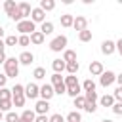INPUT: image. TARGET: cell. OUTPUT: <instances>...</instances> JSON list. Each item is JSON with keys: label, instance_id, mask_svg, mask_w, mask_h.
<instances>
[{"label": "cell", "instance_id": "1", "mask_svg": "<svg viewBox=\"0 0 122 122\" xmlns=\"http://www.w3.org/2000/svg\"><path fill=\"white\" fill-rule=\"evenodd\" d=\"M63 82H65L67 93H69L72 99L80 95V92H82V86L78 84V78H76V74H69V76H65V78H63Z\"/></svg>", "mask_w": 122, "mask_h": 122}, {"label": "cell", "instance_id": "2", "mask_svg": "<svg viewBox=\"0 0 122 122\" xmlns=\"http://www.w3.org/2000/svg\"><path fill=\"white\" fill-rule=\"evenodd\" d=\"M25 101H27V97H25V86L23 84H15L11 88V103L15 107H23Z\"/></svg>", "mask_w": 122, "mask_h": 122}, {"label": "cell", "instance_id": "3", "mask_svg": "<svg viewBox=\"0 0 122 122\" xmlns=\"http://www.w3.org/2000/svg\"><path fill=\"white\" fill-rule=\"evenodd\" d=\"M4 74L8 78H15L19 74V61L15 57H8L6 63H4Z\"/></svg>", "mask_w": 122, "mask_h": 122}, {"label": "cell", "instance_id": "4", "mask_svg": "<svg viewBox=\"0 0 122 122\" xmlns=\"http://www.w3.org/2000/svg\"><path fill=\"white\" fill-rule=\"evenodd\" d=\"M67 44H69V38H67L65 34H59V36H55V38L50 42V50L55 51V53H59V51H65V50H67Z\"/></svg>", "mask_w": 122, "mask_h": 122}, {"label": "cell", "instance_id": "5", "mask_svg": "<svg viewBox=\"0 0 122 122\" xmlns=\"http://www.w3.org/2000/svg\"><path fill=\"white\" fill-rule=\"evenodd\" d=\"M15 30H19L21 34H27V36H30V34L36 30V25H34L30 19H23V21H19V23L15 25Z\"/></svg>", "mask_w": 122, "mask_h": 122}, {"label": "cell", "instance_id": "6", "mask_svg": "<svg viewBox=\"0 0 122 122\" xmlns=\"http://www.w3.org/2000/svg\"><path fill=\"white\" fill-rule=\"evenodd\" d=\"M51 86H53V92L57 93V95H63V93H67V88H65V82H63V76L61 74H51Z\"/></svg>", "mask_w": 122, "mask_h": 122}, {"label": "cell", "instance_id": "7", "mask_svg": "<svg viewBox=\"0 0 122 122\" xmlns=\"http://www.w3.org/2000/svg\"><path fill=\"white\" fill-rule=\"evenodd\" d=\"M116 82V74L112 72V71H103V74L99 76V84L103 86V88H109L111 84H114Z\"/></svg>", "mask_w": 122, "mask_h": 122}, {"label": "cell", "instance_id": "8", "mask_svg": "<svg viewBox=\"0 0 122 122\" xmlns=\"http://www.w3.org/2000/svg\"><path fill=\"white\" fill-rule=\"evenodd\" d=\"M25 97H27V99H38V97H40V86L34 84V82L27 84V86H25Z\"/></svg>", "mask_w": 122, "mask_h": 122}, {"label": "cell", "instance_id": "9", "mask_svg": "<svg viewBox=\"0 0 122 122\" xmlns=\"http://www.w3.org/2000/svg\"><path fill=\"white\" fill-rule=\"evenodd\" d=\"M30 21L36 25V23H44L46 21V11H42L40 8H32V11H30Z\"/></svg>", "mask_w": 122, "mask_h": 122}, {"label": "cell", "instance_id": "10", "mask_svg": "<svg viewBox=\"0 0 122 122\" xmlns=\"http://www.w3.org/2000/svg\"><path fill=\"white\" fill-rule=\"evenodd\" d=\"M116 51V42L112 40H103L101 42V53L103 55H112Z\"/></svg>", "mask_w": 122, "mask_h": 122}, {"label": "cell", "instance_id": "11", "mask_svg": "<svg viewBox=\"0 0 122 122\" xmlns=\"http://www.w3.org/2000/svg\"><path fill=\"white\" fill-rule=\"evenodd\" d=\"M53 95H55V92H53V86H51V84H44V86H40V99L50 101Z\"/></svg>", "mask_w": 122, "mask_h": 122}, {"label": "cell", "instance_id": "12", "mask_svg": "<svg viewBox=\"0 0 122 122\" xmlns=\"http://www.w3.org/2000/svg\"><path fill=\"white\" fill-rule=\"evenodd\" d=\"M72 27H74L78 32H82V30H86V29H88V19H86L84 15H76V17H74V21H72Z\"/></svg>", "mask_w": 122, "mask_h": 122}, {"label": "cell", "instance_id": "13", "mask_svg": "<svg viewBox=\"0 0 122 122\" xmlns=\"http://www.w3.org/2000/svg\"><path fill=\"white\" fill-rule=\"evenodd\" d=\"M17 11H19L21 19H27V17L30 15L32 8H30V4H29V2H19V4H17Z\"/></svg>", "mask_w": 122, "mask_h": 122}, {"label": "cell", "instance_id": "14", "mask_svg": "<svg viewBox=\"0 0 122 122\" xmlns=\"http://www.w3.org/2000/svg\"><path fill=\"white\" fill-rule=\"evenodd\" d=\"M103 71H105V69H103V63H101V61H92V63H90V74H92V76H101Z\"/></svg>", "mask_w": 122, "mask_h": 122}, {"label": "cell", "instance_id": "15", "mask_svg": "<svg viewBox=\"0 0 122 122\" xmlns=\"http://www.w3.org/2000/svg\"><path fill=\"white\" fill-rule=\"evenodd\" d=\"M50 111V101H44V99H38L36 105H34V112L36 114H46Z\"/></svg>", "mask_w": 122, "mask_h": 122}, {"label": "cell", "instance_id": "16", "mask_svg": "<svg viewBox=\"0 0 122 122\" xmlns=\"http://www.w3.org/2000/svg\"><path fill=\"white\" fill-rule=\"evenodd\" d=\"M17 61H19V65H30L34 61V55H32V51H21Z\"/></svg>", "mask_w": 122, "mask_h": 122}, {"label": "cell", "instance_id": "17", "mask_svg": "<svg viewBox=\"0 0 122 122\" xmlns=\"http://www.w3.org/2000/svg\"><path fill=\"white\" fill-rule=\"evenodd\" d=\"M4 10H6V15L11 17V15L17 11V4H15V0H6V2H4Z\"/></svg>", "mask_w": 122, "mask_h": 122}, {"label": "cell", "instance_id": "18", "mask_svg": "<svg viewBox=\"0 0 122 122\" xmlns=\"http://www.w3.org/2000/svg\"><path fill=\"white\" fill-rule=\"evenodd\" d=\"M65 67H67V63H65L63 59H53V61H51V69H53L55 74H61V72L65 71Z\"/></svg>", "mask_w": 122, "mask_h": 122}, {"label": "cell", "instance_id": "19", "mask_svg": "<svg viewBox=\"0 0 122 122\" xmlns=\"http://www.w3.org/2000/svg\"><path fill=\"white\" fill-rule=\"evenodd\" d=\"M97 103L101 105V107H112L116 101H114V97L112 95H109V93H105V95H101L99 99H97Z\"/></svg>", "mask_w": 122, "mask_h": 122}, {"label": "cell", "instance_id": "20", "mask_svg": "<svg viewBox=\"0 0 122 122\" xmlns=\"http://www.w3.org/2000/svg\"><path fill=\"white\" fill-rule=\"evenodd\" d=\"M44 40H46V36H44L40 30H34V32L30 34V44H34V46H40V44H44Z\"/></svg>", "mask_w": 122, "mask_h": 122}, {"label": "cell", "instance_id": "21", "mask_svg": "<svg viewBox=\"0 0 122 122\" xmlns=\"http://www.w3.org/2000/svg\"><path fill=\"white\" fill-rule=\"evenodd\" d=\"M59 21H61V27H65V29H69V27H72V21H74V15H71V13H63V15L59 17Z\"/></svg>", "mask_w": 122, "mask_h": 122}, {"label": "cell", "instance_id": "22", "mask_svg": "<svg viewBox=\"0 0 122 122\" xmlns=\"http://www.w3.org/2000/svg\"><path fill=\"white\" fill-rule=\"evenodd\" d=\"M38 8L42 11H51V10H55V0H40Z\"/></svg>", "mask_w": 122, "mask_h": 122}, {"label": "cell", "instance_id": "23", "mask_svg": "<svg viewBox=\"0 0 122 122\" xmlns=\"http://www.w3.org/2000/svg\"><path fill=\"white\" fill-rule=\"evenodd\" d=\"M40 32H42L44 36L51 34V32H53V23H51V21H44V23L40 25Z\"/></svg>", "mask_w": 122, "mask_h": 122}, {"label": "cell", "instance_id": "24", "mask_svg": "<svg viewBox=\"0 0 122 122\" xmlns=\"http://www.w3.org/2000/svg\"><path fill=\"white\" fill-rule=\"evenodd\" d=\"M61 59H63L65 63H72V61H76V51H74V50H65Z\"/></svg>", "mask_w": 122, "mask_h": 122}, {"label": "cell", "instance_id": "25", "mask_svg": "<svg viewBox=\"0 0 122 122\" xmlns=\"http://www.w3.org/2000/svg\"><path fill=\"white\" fill-rule=\"evenodd\" d=\"M19 118H23V120H27V122H34L36 112H34V111H30V109H25V111L19 114Z\"/></svg>", "mask_w": 122, "mask_h": 122}, {"label": "cell", "instance_id": "26", "mask_svg": "<svg viewBox=\"0 0 122 122\" xmlns=\"http://www.w3.org/2000/svg\"><path fill=\"white\" fill-rule=\"evenodd\" d=\"M65 122H82V116L78 111H71L67 116H65Z\"/></svg>", "mask_w": 122, "mask_h": 122}, {"label": "cell", "instance_id": "27", "mask_svg": "<svg viewBox=\"0 0 122 122\" xmlns=\"http://www.w3.org/2000/svg\"><path fill=\"white\" fill-rule=\"evenodd\" d=\"M65 71H67L69 74H76V72L80 71V63H78V61H72V63H67V67H65Z\"/></svg>", "mask_w": 122, "mask_h": 122}, {"label": "cell", "instance_id": "28", "mask_svg": "<svg viewBox=\"0 0 122 122\" xmlns=\"http://www.w3.org/2000/svg\"><path fill=\"white\" fill-rule=\"evenodd\" d=\"M82 90H84V93H86V92H95V82H93L92 78H86V80L82 82Z\"/></svg>", "mask_w": 122, "mask_h": 122}, {"label": "cell", "instance_id": "29", "mask_svg": "<svg viewBox=\"0 0 122 122\" xmlns=\"http://www.w3.org/2000/svg\"><path fill=\"white\" fill-rule=\"evenodd\" d=\"M32 78H34V80H42V78H46V69H44V67H36V69L32 71Z\"/></svg>", "mask_w": 122, "mask_h": 122}, {"label": "cell", "instance_id": "30", "mask_svg": "<svg viewBox=\"0 0 122 122\" xmlns=\"http://www.w3.org/2000/svg\"><path fill=\"white\" fill-rule=\"evenodd\" d=\"M11 107H13L11 99H0V111H2V112H10Z\"/></svg>", "mask_w": 122, "mask_h": 122}, {"label": "cell", "instance_id": "31", "mask_svg": "<svg viewBox=\"0 0 122 122\" xmlns=\"http://www.w3.org/2000/svg\"><path fill=\"white\" fill-rule=\"evenodd\" d=\"M29 44H30V36H27V34H19V36H17V46L27 48Z\"/></svg>", "mask_w": 122, "mask_h": 122}, {"label": "cell", "instance_id": "32", "mask_svg": "<svg viewBox=\"0 0 122 122\" xmlns=\"http://www.w3.org/2000/svg\"><path fill=\"white\" fill-rule=\"evenodd\" d=\"M78 40L80 42H90L92 40V30H82V32H78Z\"/></svg>", "mask_w": 122, "mask_h": 122}, {"label": "cell", "instance_id": "33", "mask_svg": "<svg viewBox=\"0 0 122 122\" xmlns=\"http://www.w3.org/2000/svg\"><path fill=\"white\" fill-rule=\"evenodd\" d=\"M72 101H74V107H76V111L86 107V97H84V95H78V97H74Z\"/></svg>", "mask_w": 122, "mask_h": 122}, {"label": "cell", "instance_id": "34", "mask_svg": "<svg viewBox=\"0 0 122 122\" xmlns=\"http://www.w3.org/2000/svg\"><path fill=\"white\" fill-rule=\"evenodd\" d=\"M84 111H86V112H90V114H93V112L97 111V101H86Z\"/></svg>", "mask_w": 122, "mask_h": 122}, {"label": "cell", "instance_id": "35", "mask_svg": "<svg viewBox=\"0 0 122 122\" xmlns=\"http://www.w3.org/2000/svg\"><path fill=\"white\" fill-rule=\"evenodd\" d=\"M4 122H19V114H17V112H13V111H10V112H6Z\"/></svg>", "mask_w": 122, "mask_h": 122}, {"label": "cell", "instance_id": "36", "mask_svg": "<svg viewBox=\"0 0 122 122\" xmlns=\"http://www.w3.org/2000/svg\"><path fill=\"white\" fill-rule=\"evenodd\" d=\"M0 99H11V90L10 88H0Z\"/></svg>", "mask_w": 122, "mask_h": 122}, {"label": "cell", "instance_id": "37", "mask_svg": "<svg viewBox=\"0 0 122 122\" xmlns=\"http://www.w3.org/2000/svg\"><path fill=\"white\" fill-rule=\"evenodd\" d=\"M6 46H17V36L15 34H10V36H6Z\"/></svg>", "mask_w": 122, "mask_h": 122}, {"label": "cell", "instance_id": "38", "mask_svg": "<svg viewBox=\"0 0 122 122\" xmlns=\"http://www.w3.org/2000/svg\"><path fill=\"white\" fill-rule=\"evenodd\" d=\"M112 97H114V101H116V103H122V88H120V86L112 92Z\"/></svg>", "mask_w": 122, "mask_h": 122}, {"label": "cell", "instance_id": "39", "mask_svg": "<svg viewBox=\"0 0 122 122\" xmlns=\"http://www.w3.org/2000/svg\"><path fill=\"white\" fill-rule=\"evenodd\" d=\"M84 97H86V101H97V99H99V97H97V92H86Z\"/></svg>", "mask_w": 122, "mask_h": 122}, {"label": "cell", "instance_id": "40", "mask_svg": "<svg viewBox=\"0 0 122 122\" xmlns=\"http://www.w3.org/2000/svg\"><path fill=\"white\" fill-rule=\"evenodd\" d=\"M50 122H65V116L61 112H55V114L50 116Z\"/></svg>", "mask_w": 122, "mask_h": 122}, {"label": "cell", "instance_id": "41", "mask_svg": "<svg viewBox=\"0 0 122 122\" xmlns=\"http://www.w3.org/2000/svg\"><path fill=\"white\" fill-rule=\"evenodd\" d=\"M111 109H112V112H114V114H120V116H122V103H114Z\"/></svg>", "mask_w": 122, "mask_h": 122}, {"label": "cell", "instance_id": "42", "mask_svg": "<svg viewBox=\"0 0 122 122\" xmlns=\"http://www.w3.org/2000/svg\"><path fill=\"white\" fill-rule=\"evenodd\" d=\"M34 122H50V116L48 114H36Z\"/></svg>", "mask_w": 122, "mask_h": 122}, {"label": "cell", "instance_id": "43", "mask_svg": "<svg viewBox=\"0 0 122 122\" xmlns=\"http://www.w3.org/2000/svg\"><path fill=\"white\" fill-rule=\"evenodd\" d=\"M6 82H8V76L6 74H0V88H6Z\"/></svg>", "mask_w": 122, "mask_h": 122}, {"label": "cell", "instance_id": "44", "mask_svg": "<svg viewBox=\"0 0 122 122\" xmlns=\"http://www.w3.org/2000/svg\"><path fill=\"white\" fill-rule=\"evenodd\" d=\"M116 51H118V53L122 55V38H120V40L116 42Z\"/></svg>", "mask_w": 122, "mask_h": 122}, {"label": "cell", "instance_id": "45", "mask_svg": "<svg viewBox=\"0 0 122 122\" xmlns=\"http://www.w3.org/2000/svg\"><path fill=\"white\" fill-rule=\"evenodd\" d=\"M6 59H8V57H6V53L2 51V53H0V65H4V63H6Z\"/></svg>", "mask_w": 122, "mask_h": 122}, {"label": "cell", "instance_id": "46", "mask_svg": "<svg viewBox=\"0 0 122 122\" xmlns=\"http://www.w3.org/2000/svg\"><path fill=\"white\" fill-rule=\"evenodd\" d=\"M116 82H118V86L122 88V72H120V74H116Z\"/></svg>", "mask_w": 122, "mask_h": 122}, {"label": "cell", "instance_id": "47", "mask_svg": "<svg viewBox=\"0 0 122 122\" xmlns=\"http://www.w3.org/2000/svg\"><path fill=\"white\" fill-rule=\"evenodd\" d=\"M4 48H6V42H4V40H2V38H0V53H2V51H4Z\"/></svg>", "mask_w": 122, "mask_h": 122}, {"label": "cell", "instance_id": "48", "mask_svg": "<svg viewBox=\"0 0 122 122\" xmlns=\"http://www.w3.org/2000/svg\"><path fill=\"white\" fill-rule=\"evenodd\" d=\"M2 36H4V27L0 25V38H2Z\"/></svg>", "mask_w": 122, "mask_h": 122}, {"label": "cell", "instance_id": "49", "mask_svg": "<svg viewBox=\"0 0 122 122\" xmlns=\"http://www.w3.org/2000/svg\"><path fill=\"white\" fill-rule=\"evenodd\" d=\"M101 122H114V120H111V118H103Z\"/></svg>", "mask_w": 122, "mask_h": 122}, {"label": "cell", "instance_id": "50", "mask_svg": "<svg viewBox=\"0 0 122 122\" xmlns=\"http://www.w3.org/2000/svg\"><path fill=\"white\" fill-rule=\"evenodd\" d=\"M2 120H4V112L0 111V122H2Z\"/></svg>", "mask_w": 122, "mask_h": 122}, {"label": "cell", "instance_id": "51", "mask_svg": "<svg viewBox=\"0 0 122 122\" xmlns=\"http://www.w3.org/2000/svg\"><path fill=\"white\" fill-rule=\"evenodd\" d=\"M19 122H27V120H23V118H19Z\"/></svg>", "mask_w": 122, "mask_h": 122}, {"label": "cell", "instance_id": "52", "mask_svg": "<svg viewBox=\"0 0 122 122\" xmlns=\"http://www.w3.org/2000/svg\"><path fill=\"white\" fill-rule=\"evenodd\" d=\"M2 122H4V120H2Z\"/></svg>", "mask_w": 122, "mask_h": 122}]
</instances>
